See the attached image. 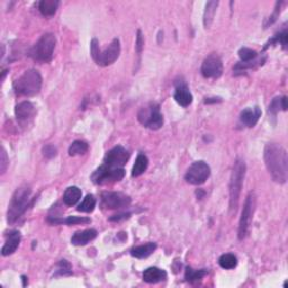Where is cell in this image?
Here are the masks:
<instances>
[{
  "label": "cell",
  "instance_id": "cell-1",
  "mask_svg": "<svg viewBox=\"0 0 288 288\" xmlns=\"http://www.w3.org/2000/svg\"><path fill=\"white\" fill-rule=\"evenodd\" d=\"M264 159L272 180L278 184H285L288 177V156L284 146L268 143L265 148Z\"/></svg>",
  "mask_w": 288,
  "mask_h": 288
},
{
  "label": "cell",
  "instance_id": "cell-2",
  "mask_svg": "<svg viewBox=\"0 0 288 288\" xmlns=\"http://www.w3.org/2000/svg\"><path fill=\"white\" fill-rule=\"evenodd\" d=\"M32 189L28 186H22L15 191L11 203L8 205L7 212V221L9 224L16 222L29 206V200H31Z\"/></svg>",
  "mask_w": 288,
  "mask_h": 288
},
{
  "label": "cell",
  "instance_id": "cell-3",
  "mask_svg": "<svg viewBox=\"0 0 288 288\" xmlns=\"http://www.w3.org/2000/svg\"><path fill=\"white\" fill-rule=\"evenodd\" d=\"M245 162L242 159H237L232 170L230 180V212L231 214H235L237 206H239L240 195L242 190V185L245 177Z\"/></svg>",
  "mask_w": 288,
  "mask_h": 288
},
{
  "label": "cell",
  "instance_id": "cell-4",
  "mask_svg": "<svg viewBox=\"0 0 288 288\" xmlns=\"http://www.w3.org/2000/svg\"><path fill=\"white\" fill-rule=\"evenodd\" d=\"M42 88V77L37 70H27L14 83V90L18 96H35Z\"/></svg>",
  "mask_w": 288,
  "mask_h": 288
},
{
  "label": "cell",
  "instance_id": "cell-5",
  "mask_svg": "<svg viewBox=\"0 0 288 288\" xmlns=\"http://www.w3.org/2000/svg\"><path fill=\"white\" fill-rule=\"evenodd\" d=\"M90 54L94 61L100 67H108V65L116 62L120 54V43L118 38H114L113 42L106 48L104 51H100L98 41L94 38L90 43Z\"/></svg>",
  "mask_w": 288,
  "mask_h": 288
},
{
  "label": "cell",
  "instance_id": "cell-6",
  "mask_svg": "<svg viewBox=\"0 0 288 288\" xmlns=\"http://www.w3.org/2000/svg\"><path fill=\"white\" fill-rule=\"evenodd\" d=\"M55 36L51 33L44 34L34 45L31 51V57L37 62L48 63L53 59V53L55 49Z\"/></svg>",
  "mask_w": 288,
  "mask_h": 288
},
{
  "label": "cell",
  "instance_id": "cell-7",
  "mask_svg": "<svg viewBox=\"0 0 288 288\" xmlns=\"http://www.w3.org/2000/svg\"><path fill=\"white\" fill-rule=\"evenodd\" d=\"M139 122L145 128L159 130L163 125V116L160 112V106L156 103H150L140 109L138 113Z\"/></svg>",
  "mask_w": 288,
  "mask_h": 288
},
{
  "label": "cell",
  "instance_id": "cell-8",
  "mask_svg": "<svg viewBox=\"0 0 288 288\" xmlns=\"http://www.w3.org/2000/svg\"><path fill=\"white\" fill-rule=\"evenodd\" d=\"M125 176V170L123 168H114L107 164L100 166L92 176V179L97 185H107L120 181Z\"/></svg>",
  "mask_w": 288,
  "mask_h": 288
},
{
  "label": "cell",
  "instance_id": "cell-9",
  "mask_svg": "<svg viewBox=\"0 0 288 288\" xmlns=\"http://www.w3.org/2000/svg\"><path fill=\"white\" fill-rule=\"evenodd\" d=\"M255 207H256V195L251 191V193L248 195L246 199L244 201L243 210H242L240 224H239V232H237L240 240H243L246 236L248 230H249L252 221V215H254L255 212Z\"/></svg>",
  "mask_w": 288,
  "mask_h": 288
},
{
  "label": "cell",
  "instance_id": "cell-10",
  "mask_svg": "<svg viewBox=\"0 0 288 288\" xmlns=\"http://www.w3.org/2000/svg\"><path fill=\"white\" fill-rule=\"evenodd\" d=\"M211 175V168L204 161H197L189 167L185 175V179L187 183L191 185H201L209 179Z\"/></svg>",
  "mask_w": 288,
  "mask_h": 288
},
{
  "label": "cell",
  "instance_id": "cell-11",
  "mask_svg": "<svg viewBox=\"0 0 288 288\" xmlns=\"http://www.w3.org/2000/svg\"><path fill=\"white\" fill-rule=\"evenodd\" d=\"M223 73V63L219 55L213 53L207 57L201 64V74L206 79H217Z\"/></svg>",
  "mask_w": 288,
  "mask_h": 288
},
{
  "label": "cell",
  "instance_id": "cell-12",
  "mask_svg": "<svg viewBox=\"0 0 288 288\" xmlns=\"http://www.w3.org/2000/svg\"><path fill=\"white\" fill-rule=\"evenodd\" d=\"M103 205L109 210H119L131 205L130 196L123 193H113V191H106L102 195Z\"/></svg>",
  "mask_w": 288,
  "mask_h": 288
},
{
  "label": "cell",
  "instance_id": "cell-13",
  "mask_svg": "<svg viewBox=\"0 0 288 288\" xmlns=\"http://www.w3.org/2000/svg\"><path fill=\"white\" fill-rule=\"evenodd\" d=\"M129 158L130 153L128 150L124 149L123 146L117 145L106 153L104 162L109 167H114V168H123L124 164L128 162Z\"/></svg>",
  "mask_w": 288,
  "mask_h": 288
},
{
  "label": "cell",
  "instance_id": "cell-14",
  "mask_svg": "<svg viewBox=\"0 0 288 288\" xmlns=\"http://www.w3.org/2000/svg\"><path fill=\"white\" fill-rule=\"evenodd\" d=\"M15 115H16V118L18 122L25 123L33 118V116L35 115V107L32 103L29 102H22L19 103L16 108H15Z\"/></svg>",
  "mask_w": 288,
  "mask_h": 288
},
{
  "label": "cell",
  "instance_id": "cell-15",
  "mask_svg": "<svg viewBox=\"0 0 288 288\" xmlns=\"http://www.w3.org/2000/svg\"><path fill=\"white\" fill-rule=\"evenodd\" d=\"M174 98L181 107H188L193 103V95L186 84H180L176 87Z\"/></svg>",
  "mask_w": 288,
  "mask_h": 288
},
{
  "label": "cell",
  "instance_id": "cell-16",
  "mask_svg": "<svg viewBox=\"0 0 288 288\" xmlns=\"http://www.w3.org/2000/svg\"><path fill=\"white\" fill-rule=\"evenodd\" d=\"M22 240V235L19 233L18 231H13L9 233L6 242L2 249V255L3 256H11L13 255L15 251L17 250V248L19 246V243H21Z\"/></svg>",
  "mask_w": 288,
  "mask_h": 288
},
{
  "label": "cell",
  "instance_id": "cell-17",
  "mask_svg": "<svg viewBox=\"0 0 288 288\" xmlns=\"http://www.w3.org/2000/svg\"><path fill=\"white\" fill-rule=\"evenodd\" d=\"M261 117V109L256 106L254 108H246L242 110L240 115L241 122L243 123L248 128H254L258 123V120Z\"/></svg>",
  "mask_w": 288,
  "mask_h": 288
},
{
  "label": "cell",
  "instance_id": "cell-18",
  "mask_svg": "<svg viewBox=\"0 0 288 288\" xmlns=\"http://www.w3.org/2000/svg\"><path fill=\"white\" fill-rule=\"evenodd\" d=\"M167 279V272L160 268L151 267L144 270L143 280L148 284H158V282L164 281Z\"/></svg>",
  "mask_w": 288,
  "mask_h": 288
},
{
  "label": "cell",
  "instance_id": "cell-19",
  "mask_svg": "<svg viewBox=\"0 0 288 288\" xmlns=\"http://www.w3.org/2000/svg\"><path fill=\"white\" fill-rule=\"evenodd\" d=\"M97 236V231L95 229H87L84 231L75 232L71 237V243L73 245H86Z\"/></svg>",
  "mask_w": 288,
  "mask_h": 288
},
{
  "label": "cell",
  "instance_id": "cell-20",
  "mask_svg": "<svg viewBox=\"0 0 288 288\" xmlns=\"http://www.w3.org/2000/svg\"><path fill=\"white\" fill-rule=\"evenodd\" d=\"M83 191L77 186L69 187L65 189L63 194V203L67 206H74L78 201L81 199Z\"/></svg>",
  "mask_w": 288,
  "mask_h": 288
},
{
  "label": "cell",
  "instance_id": "cell-21",
  "mask_svg": "<svg viewBox=\"0 0 288 288\" xmlns=\"http://www.w3.org/2000/svg\"><path fill=\"white\" fill-rule=\"evenodd\" d=\"M155 249L156 244L153 243V242H149V243L146 244L133 248V249L131 250V255L138 258V259H144V258H148L149 256L152 255Z\"/></svg>",
  "mask_w": 288,
  "mask_h": 288
},
{
  "label": "cell",
  "instance_id": "cell-22",
  "mask_svg": "<svg viewBox=\"0 0 288 288\" xmlns=\"http://www.w3.org/2000/svg\"><path fill=\"white\" fill-rule=\"evenodd\" d=\"M59 7L58 0H42L38 4V9L43 16H53Z\"/></svg>",
  "mask_w": 288,
  "mask_h": 288
},
{
  "label": "cell",
  "instance_id": "cell-23",
  "mask_svg": "<svg viewBox=\"0 0 288 288\" xmlns=\"http://www.w3.org/2000/svg\"><path fill=\"white\" fill-rule=\"evenodd\" d=\"M49 222H51L52 224H68V225H77V224H88L92 222V220L89 217H84V216H69L64 220H58V219H49Z\"/></svg>",
  "mask_w": 288,
  "mask_h": 288
},
{
  "label": "cell",
  "instance_id": "cell-24",
  "mask_svg": "<svg viewBox=\"0 0 288 288\" xmlns=\"http://www.w3.org/2000/svg\"><path fill=\"white\" fill-rule=\"evenodd\" d=\"M219 6V2H209L206 4L205 13H204V27L207 29L211 27L212 23L214 21V16L216 13V8Z\"/></svg>",
  "mask_w": 288,
  "mask_h": 288
},
{
  "label": "cell",
  "instance_id": "cell-25",
  "mask_svg": "<svg viewBox=\"0 0 288 288\" xmlns=\"http://www.w3.org/2000/svg\"><path fill=\"white\" fill-rule=\"evenodd\" d=\"M149 166V160L146 158L145 154H139L138 158L135 160V163L133 166L132 169V176L133 177H139L142 174H144V171L148 169Z\"/></svg>",
  "mask_w": 288,
  "mask_h": 288
},
{
  "label": "cell",
  "instance_id": "cell-26",
  "mask_svg": "<svg viewBox=\"0 0 288 288\" xmlns=\"http://www.w3.org/2000/svg\"><path fill=\"white\" fill-rule=\"evenodd\" d=\"M207 274H209V272H207V270H205V269L194 270V269H191V268H187L185 278H186L187 281H189V282H191V284H194V282L200 281Z\"/></svg>",
  "mask_w": 288,
  "mask_h": 288
},
{
  "label": "cell",
  "instance_id": "cell-27",
  "mask_svg": "<svg viewBox=\"0 0 288 288\" xmlns=\"http://www.w3.org/2000/svg\"><path fill=\"white\" fill-rule=\"evenodd\" d=\"M87 151H88V144L86 143L85 141L78 140V141H74V142L70 145L69 154L71 156L81 155L87 152Z\"/></svg>",
  "mask_w": 288,
  "mask_h": 288
},
{
  "label": "cell",
  "instance_id": "cell-28",
  "mask_svg": "<svg viewBox=\"0 0 288 288\" xmlns=\"http://www.w3.org/2000/svg\"><path fill=\"white\" fill-rule=\"evenodd\" d=\"M219 264L223 269H233L237 265V259L234 255L225 254L220 257Z\"/></svg>",
  "mask_w": 288,
  "mask_h": 288
},
{
  "label": "cell",
  "instance_id": "cell-29",
  "mask_svg": "<svg viewBox=\"0 0 288 288\" xmlns=\"http://www.w3.org/2000/svg\"><path fill=\"white\" fill-rule=\"evenodd\" d=\"M96 207V199L93 195H87L85 199L81 201V204L78 206L79 212H84V213H90L93 212Z\"/></svg>",
  "mask_w": 288,
  "mask_h": 288
},
{
  "label": "cell",
  "instance_id": "cell-30",
  "mask_svg": "<svg viewBox=\"0 0 288 288\" xmlns=\"http://www.w3.org/2000/svg\"><path fill=\"white\" fill-rule=\"evenodd\" d=\"M239 57L241 59L242 63H248L255 61V60L258 58V53L252 49L242 48L239 50Z\"/></svg>",
  "mask_w": 288,
  "mask_h": 288
},
{
  "label": "cell",
  "instance_id": "cell-31",
  "mask_svg": "<svg viewBox=\"0 0 288 288\" xmlns=\"http://www.w3.org/2000/svg\"><path fill=\"white\" fill-rule=\"evenodd\" d=\"M286 100L287 98L285 97H282V98H279V97H277L275 98L274 100H272L271 104L269 105V114H272V115H277V113L279 112V108L281 107L282 110H287V105H286Z\"/></svg>",
  "mask_w": 288,
  "mask_h": 288
},
{
  "label": "cell",
  "instance_id": "cell-32",
  "mask_svg": "<svg viewBox=\"0 0 288 288\" xmlns=\"http://www.w3.org/2000/svg\"><path fill=\"white\" fill-rule=\"evenodd\" d=\"M60 269L58 270V275L60 276H69L72 274L71 271V266H70L69 262L67 260H61L59 264Z\"/></svg>",
  "mask_w": 288,
  "mask_h": 288
},
{
  "label": "cell",
  "instance_id": "cell-33",
  "mask_svg": "<svg viewBox=\"0 0 288 288\" xmlns=\"http://www.w3.org/2000/svg\"><path fill=\"white\" fill-rule=\"evenodd\" d=\"M43 154H44L45 158L52 159V158H54L55 155H57V149H55L54 146L51 144L45 145L43 148Z\"/></svg>",
  "mask_w": 288,
  "mask_h": 288
},
{
  "label": "cell",
  "instance_id": "cell-34",
  "mask_svg": "<svg viewBox=\"0 0 288 288\" xmlns=\"http://www.w3.org/2000/svg\"><path fill=\"white\" fill-rule=\"evenodd\" d=\"M143 45H144V39H143V37H142V32L138 31V36H136L135 50H136V53H138L139 57L141 55V53H142Z\"/></svg>",
  "mask_w": 288,
  "mask_h": 288
},
{
  "label": "cell",
  "instance_id": "cell-35",
  "mask_svg": "<svg viewBox=\"0 0 288 288\" xmlns=\"http://www.w3.org/2000/svg\"><path fill=\"white\" fill-rule=\"evenodd\" d=\"M8 166V158H7V153L5 151L4 148H2V158H0V171H2V175L5 174V171L7 169Z\"/></svg>",
  "mask_w": 288,
  "mask_h": 288
},
{
  "label": "cell",
  "instance_id": "cell-36",
  "mask_svg": "<svg viewBox=\"0 0 288 288\" xmlns=\"http://www.w3.org/2000/svg\"><path fill=\"white\" fill-rule=\"evenodd\" d=\"M130 214H118V215H114L113 217H110L109 221L112 222H118L120 220H125V219H129Z\"/></svg>",
  "mask_w": 288,
  "mask_h": 288
}]
</instances>
